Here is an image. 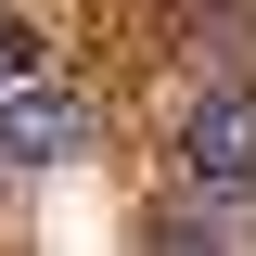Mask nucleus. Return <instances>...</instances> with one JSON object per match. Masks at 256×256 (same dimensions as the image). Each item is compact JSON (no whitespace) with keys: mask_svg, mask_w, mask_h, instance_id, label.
<instances>
[{"mask_svg":"<svg viewBox=\"0 0 256 256\" xmlns=\"http://www.w3.org/2000/svg\"><path fill=\"white\" fill-rule=\"evenodd\" d=\"M180 180L205 192V205L256 192V90H244V77H218V90L180 116Z\"/></svg>","mask_w":256,"mask_h":256,"instance_id":"f257e3e1","label":"nucleus"},{"mask_svg":"<svg viewBox=\"0 0 256 256\" xmlns=\"http://www.w3.org/2000/svg\"><path fill=\"white\" fill-rule=\"evenodd\" d=\"M90 102L77 90H52V77H13L0 90V166H64V154H90Z\"/></svg>","mask_w":256,"mask_h":256,"instance_id":"f03ea898","label":"nucleus"},{"mask_svg":"<svg viewBox=\"0 0 256 256\" xmlns=\"http://www.w3.org/2000/svg\"><path fill=\"white\" fill-rule=\"evenodd\" d=\"M13 77H38V26L26 13H0V90H13Z\"/></svg>","mask_w":256,"mask_h":256,"instance_id":"7ed1b4c3","label":"nucleus"}]
</instances>
